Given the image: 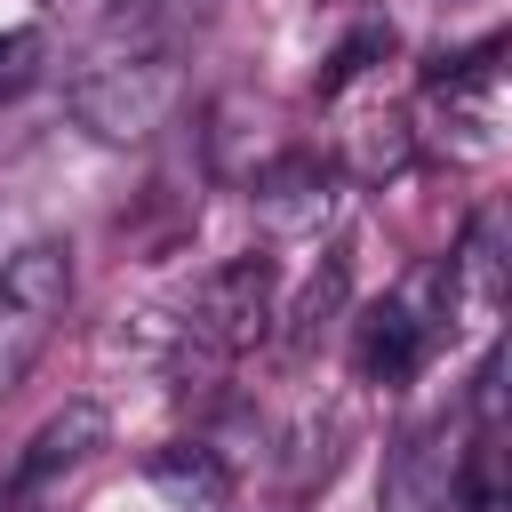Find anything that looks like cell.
<instances>
[{
  "mask_svg": "<svg viewBox=\"0 0 512 512\" xmlns=\"http://www.w3.org/2000/svg\"><path fill=\"white\" fill-rule=\"evenodd\" d=\"M176 104V72H168V48L160 40H128V48H104L72 72V120L96 136V144H144Z\"/></svg>",
  "mask_w": 512,
  "mask_h": 512,
  "instance_id": "1",
  "label": "cell"
},
{
  "mask_svg": "<svg viewBox=\"0 0 512 512\" xmlns=\"http://www.w3.org/2000/svg\"><path fill=\"white\" fill-rule=\"evenodd\" d=\"M448 312H456V296H448V272H440V256L432 264H416L368 320H360V336H352V360H360V384H408L432 352H440V336H448Z\"/></svg>",
  "mask_w": 512,
  "mask_h": 512,
  "instance_id": "2",
  "label": "cell"
},
{
  "mask_svg": "<svg viewBox=\"0 0 512 512\" xmlns=\"http://www.w3.org/2000/svg\"><path fill=\"white\" fill-rule=\"evenodd\" d=\"M72 304V240H24L0 264V400L32 376Z\"/></svg>",
  "mask_w": 512,
  "mask_h": 512,
  "instance_id": "3",
  "label": "cell"
},
{
  "mask_svg": "<svg viewBox=\"0 0 512 512\" xmlns=\"http://www.w3.org/2000/svg\"><path fill=\"white\" fill-rule=\"evenodd\" d=\"M280 280H272V256H232V264H216L208 280H200V296H192V312H184V344H208V352H248V344H264L272 336V320H280Z\"/></svg>",
  "mask_w": 512,
  "mask_h": 512,
  "instance_id": "4",
  "label": "cell"
},
{
  "mask_svg": "<svg viewBox=\"0 0 512 512\" xmlns=\"http://www.w3.org/2000/svg\"><path fill=\"white\" fill-rule=\"evenodd\" d=\"M424 104H432L448 152L488 160L504 144V64H496V40H480L472 56H440L432 80H424Z\"/></svg>",
  "mask_w": 512,
  "mask_h": 512,
  "instance_id": "5",
  "label": "cell"
},
{
  "mask_svg": "<svg viewBox=\"0 0 512 512\" xmlns=\"http://www.w3.org/2000/svg\"><path fill=\"white\" fill-rule=\"evenodd\" d=\"M112 440V416L96 408V400H64L48 424H32V440L8 456V512H40L96 448Z\"/></svg>",
  "mask_w": 512,
  "mask_h": 512,
  "instance_id": "6",
  "label": "cell"
},
{
  "mask_svg": "<svg viewBox=\"0 0 512 512\" xmlns=\"http://www.w3.org/2000/svg\"><path fill=\"white\" fill-rule=\"evenodd\" d=\"M464 496V432L456 416H432V424H408L384 456V480H376V512H456Z\"/></svg>",
  "mask_w": 512,
  "mask_h": 512,
  "instance_id": "7",
  "label": "cell"
},
{
  "mask_svg": "<svg viewBox=\"0 0 512 512\" xmlns=\"http://www.w3.org/2000/svg\"><path fill=\"white\" fill-rule=\"evenodd\" d=\"M248 208L264 232H320L328 208H336V168L312 160V152H280L248 176Z\"/></svg>",
  "mask_w": 512,
  "mask_h": 512,
  "instance_id": "8",
  "label": "cell"
},
{
  "mask_svg": "<svg viewBox=\"0 0 512 512\" xmlns=\"http://www.w3.org/2000/svg\"><path fill=\"white\" fill-rule=\"evenodd\" d=\"M144 488H152L160 504H176V512H224L232 464H224V448H208V440H168V448L144 456Z\"/></svg>",
  "mask_w": 512,
  "mask_h": 512,
  "instance_id": "9",
  "label": "cell"
},
{
  "mask_svg": "<svg viewBox=\"0 0 512 512\" xmlns=\"http://www.w3.org/2000/svg\"><path fill=\"white\" fill-rule=\"evenodd\" d=\"M448 272V296L472 304V312H496L504 304V208H480L456 240V256H440Z\"/></svg>",
  "mask_w": 512,
  "mask_h": 512,
  "instance_id": "10",
  "label": "cell"
},
{
  "mask_svg": "<svg viewBox=\"0 0 512 512\" xmlns=\"http://www.w3.org/2000/svg\"><path fill=\"white\" fill-rule=\"evenodd\" d=\"M344 296H352V256H344V248H328V256H320V272L304 280L296 312H288V352H312V344L328 336V320L344 312Z\"/></svg>",
  "mask_w": 512,
  "mask_h": 512,
  "instance_id": "11",
  "label": "cell"
},
{
  "mask_svg": "<svg viewBox=\"0 0 512 512\" xmlns=\"http://www.w3.org/2000/svg\"><path fill=\"white\" fill-rule=\"evenodd\" d=\"M408 160H416V128H408L400 112L368 120V128H360V144H352V176H360V184H384V176H400Z\"/></svg>",
  "mask_w": 512,
  "mask_h": 512,
  "instance_id": "12",
  "label": "cell"
},
{
  "mask_svg": "<svg viewBox=\"0 0 512 512\" xmlns=\"http://www.w3.org/2000/svg\"><path fill=\"white\" fill-rule=\"evenodd\" d=\"M40 64H48V32H40V24L0 32V104H8V96H24V88L40 80Z\"/></svg>",
  "mask_w": 512,
  "mask_h": 512,
  "instance_id": "13",
  "label": "cell"
},
{
  "mask_svg": "<svg viewBox=\"0 0 512 512\" xmlns=\"http://www.w3.org/2000/svg\"><path fill=\"white\" fill-rule=\"evenodd\" d=\"M384 48H392V24H360V32H352V40L328 56V72H320V96H336L344 80H360V72H368V56H384Z\"/></svg>",
  "mask_w": 512,
  "mask_h": 512,
  "instance_id": "14",
  "label": "cell"
},
{
  "mask_svg": "<svg viewBox=\"0 0 512 512\" xmlns=\"http://www.w3.org/2000/svg\"><path fill=\"white\" fill-rule=\"evenodd\" d=\"M0 512H8V456H0Z\"/></svg>",
  "mask_w": 512,
  "mask_h": 512,
  "instance_id": "15",
  "label": "cell"
}]
</instances>
